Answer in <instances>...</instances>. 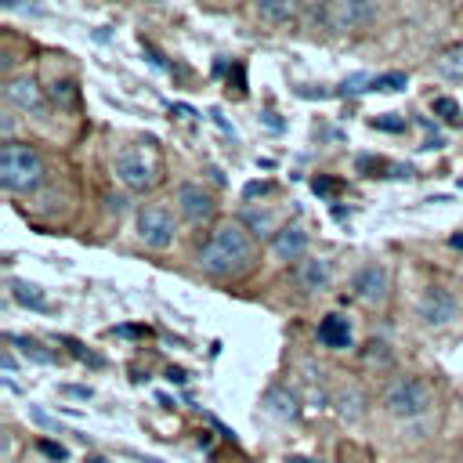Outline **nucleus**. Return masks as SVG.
Here are the masks:
<instances>
[{"label": "nucleus", "mask_w": 463, "mask_h": 463, "mask_svg": "<svg viewBox=\"0 0 463 463\" xmlns=\"http://www.w3.org/2000/svg\"><path fill=\"white\" fill-rule=\"evenodd\" d=\"M250 260H253L250 232H246V224H235V221L221 224V228L206 239V246L199 250V268H203L206 275H213V279L239 275V271L250 268Z\"/></svg>", "instance_id": "1"}, {"label": "nucleus", "mask_w": 463, "mask_h": 463, "mask_svg": "<svg viewBox=\"0 0 463 463\" xmlns=\"http://www.w3.org/2000/svg\"><path fill=\"white\" fill-rule=\"evenodd\" d=\"M43 181V156L33 145H18V141H4L0 148V184L14 195L36 192Z\"/></svg>", "instance_id": "2"}, {"label": "nucleus", "mask_w": 463, "mask_h": 463, "mask_svg": "<svg viewBox=\"0 0 463 463\" xmlns=\"http://www.w3.org/2000/svg\"><path fill=\"white\" fill-rule=\"evenodd\" d=\"M430 405H434V391L420 376H398L383 391V409L394 420H420L430 412Z\"/></svg>", "instance_id": "3"}, {"label": "nucleus", "mask_w": 463, "mask_h": 463, "mask_svg": "<svg viewBox=\"0 0 463 463\" xmlns=\"http://www.w3.org/2000/svg\"><path fill=\"white\" fill-rule=\"evenodd\" d=\"M174 213L166 206H145L137 210V239L148 246V250H170L174 246Z\"/></svg>", "instance_id": "4"}, {"label": "nucleus", "mask_w": 463, "mask_h": 463, "mask_svg": "<svg viewBox=\"0 0 463 463\" xmlns=\"http://www.w3.org/2000/svg\"><path fill=\"white\" fill-rule=\"evenodd\" d=\"M116 181L130 192H148L156 184V166L141 148H123L116 156Z\"/></svg>", "instance_id": "5"}, {"label": "nucleus", "mask_w": 463, "mask_h": 463, "mask_svg": "<svg viewBox=\"0 0 463 463\" xmlns=\"http://www.w3.org/2000/svg\"><path fill=\"white\" fill-rule=\"evenodd\" d=\"M373 18H376V4L373 0H329V7H326V22L336 33L365 29Z\"/></svg>", "instance_id": "6"}, {"label": "nucleus", "mask_w": 463, "mask_h": 463, "mask_svg": "<svg viewBox=\"0 0 463 463\" xmlns=\"http://www.w3.org/2000/svg\"><path fill=\"white\" fill-rule=\"evenodd\" d=\"M456 311H459V300H456L452 289H445V286H427L423 289V297H420L423 326H449L456 318Z\"/></svg>", "instance_id": "7"}, {"label": "nucleus", "mask_w": 463, "mask_h": 463, "mask_svg": "<svg viewBox=\"0 0 463 463\" xmlns=\"http://www.w3.org/2000/svg\"><path fill=\"white\" fill-rule=\"evenodd\" d=\"M174 203H177V210H181V217L184 221H192V224H203V221H210L213 217V195L203 188V184H195V181H184V184H177V195H174Z\"/></svg>", "instance_id": "8"}, {"label": "nucleus", "mask_w": 463, "mask_h": 463, "mask_svg": "<svg viewBox=\"0 0 463 463\" xmlns=\"http://www.w3.org/2000/svg\"><path fill=\"white\" fill-rule=\"evenodd\" d=\"M351 289H354V297H358L362 304H369V307L383 304V300H387V289H391V282H387V268H383V264H365V268L354 275Z\"/></svg>", "instance_id": "9"}, {"label": "nucleus", "mask_w": 463, "mask_h": 463, "mask_svg": "<svg viewBox=\"0 0 463 463\" xmlns=\"http://www.w3.org/2000/svg\"><path fill=\"white\" fill-rule=\"evenodd\" d=\"M293 282H297L300 293H322L333 282V268L322 257H300L297 268H293Z\"/></svg>", "instance_id": "10"}, {"label": "nucleus", "mask_w": 463, "mask_h": 463, "mask_svg": "<svg viewBox=\"0 0 463 463\" xmlns=\"http://www.w3.org/2000/svg\"><path fill=\"white\" fill-rule=\"evenodd\" d=\"M4 98L22 112H43V90L33 76H11L4 83Z\"/></svg>", "instance_id": "11"}, {"label": "nucleus", "mask_w": 463, "mask_h": 463, "mask_svg": "<svg viewBox=\"0 0 463 463\" xmlns=\"http://www.w3.org/2000/svg\"><path fill=\"white\" fill-rule=\"evenodd\" d=\"M307 250V232L300 224H282L275 235H271V253L279 260H300Z\"/></svg>", "instance_id": "12"}, {"label": "nucleus", "mask_w": 463, "mask_h": 463, "mask_svg": "<svg viewBox=\"0 0 463 463\" xmlns=\"http://www.w3.org/2000/svg\"><path fill=\"white\" fill-rule=\"evenodd\" d=\"M318 344L329 347V351H344L351 347V322L344 315H326L318 322Z\"/></svg>", "instance_id": "13"}, {"label": "nucleus", "mask_w": 463, "mask_h": 463, "mask_svg": "<svg viewBox=\"0 0 463 463\" xmlns=\"http://www.w3.org/2000/svg\"><path fill=\"white\" fill-rule=\"evenodd\" d=\"M300 11V0H257V14L268 25H282Z\"/></svg>", "instance_id": "14"}, {"label": "nucleus", "mask_w": 463, "mask_h": 463, "mask_svg": "<svg viewBox=\"0 0 463 463\" xmlns=\"http://www.w3.org/2000/svg\"><path fill=\"white\" fill-rule=\"evenodd\" d=\"M11 297H14L22 307H33V311H47V307H51L47 297H43V289L33 286V282H25V279H11Z\"/></svg>", "instance_id": "15"}, {"label": "nucleus", "mask_w": 463, "mask_h": 463, "mask_svg": "<svg viewBox=\"0 0 463 463\" xmlns=\"http://www.w3.org/2000/svg\"><path fill=\"white\" fill-rule=\"evenodd\" d=\"M264 409H268L271 416H279V420H293V416H297V398H293L286 387H271V391L264 394Z\"/></svg>", "instance_id": "16"}, {"label": "nucleus", "mask_w": 463, "mask_h": 463, "mask_svg": "<svg viewBox=\"0 0 463 463\" xmlns=\"http://www.w3.org/2000/svg\"><path fill=\"white\" fill-rule=\"evenodd\" d=\"M7 340H11L29 362H36V365H51V362H54V351H47V347H43L40 340H33V336H14V333H11Z\"/></svg>", "instance_id": "17"}, {"label": "nucleus", "mask_w": 463, "mask_h": 463, "mask_svg": "<svg viewBox=\"0 0 463 463\" xmlns=\"http://www.w3.org/2000/svg\"><path fill=\"white\" fill-rule=\"evenodd\" d=\"M333 405H336V412H340L344 420H358V416H362V391H358V387H340V391L333 394Z\"/></svg>", "instance_id": "18"}, {"label": "nucleus", "mask_w": 463, "mask_h": 463, "mask_svg": "<svg viewBox=\"0 0 463 463\" xmlns=\"http://www.w3.org/2000/svg\"><path fill=\"white\" fill-rule=\"evenodd\" d=\"M51 101H54L58 109H76V101H80L76 83H72V80H54V83H51Z\"/></svg>", "instance_id": "19"}, {"label": "nucleus", "mask_w": 463, "mask_h": 463, "mask_svg": "<svg viewBox=\"0 0 463 463\" xmlns=\"http://www.w3.org/2000/svg\"><path fill=\"white\" fill-rule=\"evenodd\" d=\"M434 69H438L441 76H449V80H459V76H463V47H449V51L434 61Z\"/></svg>", "instance_id": "20"}, {"label": "nucleus", "mask_w": 463, "mask_h": 463, "mask_svg": "<svg viewBox=\"0 0 463 463\" xmlns=\"http://www.w3.org/2000/svg\"><path fill=\"white\" fill-rule=\"evenodd\" d=\"M242 224H246L253 235H275V232H279V228H275V217H271L268 210H250Z\"/></svg>", "instance_id": "21"}, {"label": "nucleus", "mask_w": 463, "mask_h": 463, "mask_svg": "<svg viewBox=\"0 0 463 463\" xmlns=\"http://www.w3.org/2000/svg\"><path fill=\"white\" fill-rule=\"evenodd\" d=\"M409 87V76L405 72H383L373 80V90H383V94H394V90H405Z\"/></svg>", "instance_id": "22"}, {"label": "nucleus", "mask_w": 463, "mask_h": 463, "mask_svg": "<svg viewBox=\"0 0 463 463\" xmlns=\"http://www.w3.org/2000/svg\"><path fill=\"white\" fill-rule=\"evenodd\" d=\"M430 109H434V116H441V119H449V123L459 119V105H456L452 98H434Z\"/></svg>", "instance_id": "23"}, {"label": "nucleus", "mask_w": 463, "mask_h": 463, "mask_svg": "<svg viewBox=\"0 0 463 463\" xmlns=\"http://www.w3.org/2000/svg\"><path fill=\"white\" fill-rule=\"evenodd\" d=\"M365 362H380V365H387V362H391L387 344H383V340H369V344H365Z\"/></svg>", "instance_id": "24"}, {"label": "nucleus", "mask_w": 463, "mask_h": 463, "mask_svg": "<svg viewBox=\"0 0 463 463\" xmlns=\"http://www.w3.org/2000/svg\"><path fill=\"white\" fill-rule=\"evenodd\" d=\"M40 452L51 456V459H69V449L58 445V441H47V438H40Z\"/></svg>", "instance_id": "25"}, {"label": "nucleus", "mask_w": 463, "mask_h": 463, "mask_svg": "<svg viewBox=\"0 0 463 463\" xmlns=\"http://www.w3.org/2000/svg\"><path fill=\"white\" fill-rule=\"evenodd\" d=\"M373 127H376V130H402L405 123H402V119H391V116H376Z\"/></svg>", "instance_id": "26"}, {"label": "nucleus", "mask_w": 463, "mask_h": 463, "mask_svg": "<svg viewBox=\"0 0 463 463\" xmlns=\"http://www.w3.org/2000/svg\"><path fill=\"white\" fill-rule=\"evenodd\" d=\"M61 394H69V398H83V402H87L94 391H90V387H69V383H65V387H61Z\"/></svg>", "instance_id": "27"}, {"label": "nucleus", "mask_w": 463, "mask_h": 463, "mask_svg": "<svg viewBox=\"0 0 463 463\" xmlns=\"http://www.w3.org/2000/svg\"><path fill=\"white\" fill-rule=\"evenodd\" d=\"M264 192H268V184H264V181H253V184H246V192H242V195H246V199H253V195H264Z\"/></svg>", "instance_id": "28"}, {"label": "nucleus", "mask_w": 463, "mask_h": 463, "mask_svg": "<svg viewBox=\"0 0 463 463\" xmlns=\"http://www.w3.org/2000/svg\"><path fill=\"white\" fill-rule=\"evenodd\" d=\"M166 380H174V383H184V380H188V373H184V369H177V365H170V369H166Z\"/></svg>", "instance_id": "29"}, {"label": "nucleus", "mask_w": 463, "mask_h": 463, "mask_svg": "<svg viewBox=\"0 0 463 463\" xmlns=\"http://www.w3.org/2000/svg\"><path fill=\"white\" fill-rule=\"evenodd\" d=\"M315 192H318V195H329V192H333V184H329L326 177H315Z\"/></svg>", "instance_id": "30"}, {"label": "nucleus", "mask_w": 463, "mask_h": 463, "mask_svg": "<svg viewBox=\"0 0 463 463\" xmlns=\"http://www.w3.org/2000/svg\"><path fill=\"white\" fill-rule=\"evenodd\" d=\"M449 246H452V250H463V235H452V239H449Z\"/></svg>", "instance_id": "31"}, {"label": "nucleus", "mask_w": 463, "mask_h": 463, "mask_svg": "<svg viewBox=\"0 0 463 463\" xmlns=\"http://www.w3.org/2000/svg\"><path fill=\"white\" fill-rule=\"evenodd\" d=\"M83 463H109V459H105V456H87Z\"/></svg>", "instance_id": "32"}, {"label": "nucleus", "mask_w": 463, "mask_h": 463, "mask_svg": "<svg viewBox=\"0 0 463 463\" xmlns=\"http://www.w3.org/2000/svg\"><path fill=\"white\" fill-rule=\"evenodd\" d=\"M289 463H311V459H304V456H293V459H289Z\"/></svg>", "instance_id": "33"}]
</instances>
